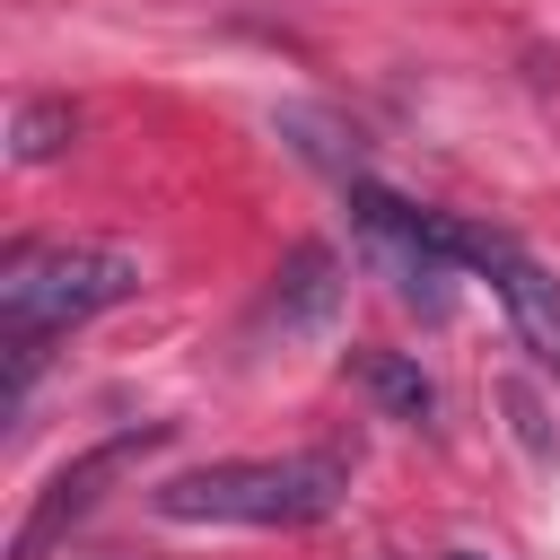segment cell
<instances>
[{
	"mask_svg": "<svg viewBox=\"0 0 560 560\" xmlns=\"http://www.w3.org/2000/svg\"><path fill=\"white\" fill-rule=\"evenodd\" d=\"M350 499V455L306 446V455H228L158 481V516L175 525H324Z\"/></svg>",
	"mask_w": 560,
	"mask_h": 560,
	"instance_id": "cell-1",
	"label": "cell"
},
{
	"mask_svg": "<svg viewBox=\"0 0 560 560\" xmlns=\"http://www.w3.org/2000/svg\"><path fill=\"white\" fill-rule=\"evenodd\" d=\"M140 298V254L96 245V236H52V245H9L0 254V341H61L96 324L105 306Z\"/></svg>",
	"mask_w": 560,
	"mask_h": 560,
	"instance_id": "cell-2",
	"label": "cell"
},
{
	"mask_svg": "<svg viewBox=\"0 0 560 560\" xmlns=\"http://www.w3.org/2000/svg\"><path fill=\"white\" fill-rule=\"evenodd\" d=\"M350 192V228H359V254L394 280V298L402 306H420V315H446L455 306V262L429 245V228H420V201H402V192H385V184H368V175H350L341 184Z\"/></svg>",
	"mask_w": 560,
	"mask_h": 560,
	"instance_id": "cell-3",
	"label": "cell"
},
{
	"mask_svg": "<svg viewBox=\"0 0 560 560\" xmlns=\"http://www.w3.org/2000/svg\"><path fill=\"white\" fill-rule=\"evenodd\" d=\"M149 446H166V420H131V429H114V438H96L88 455H70L44 490H35V508H26V525L9 534V560H52L61 542H70V525L105 499V481H122V464H140Z\"/></svg>",
	"mask_w": 560,
	"mask_h": 560,
	"instance_id": "cell-4",
	"label": "cell"
},
{
	"mask_svg": "<svg viewBox=\"0 0 560 560\" xmlns=\"http://www.w3.org/2000/svg\"><path fill=\"white\" fill-rule=\"evenodd\" d=\"M490 289H499V306H508V324H516V341L534 350V368H551L560 376V280L516 245L499 271H490Z\"/></svg>",
	"mask_w": 560,
	"mask_h": 560,
	"instance_id": "cell-5",
	"label": "cell"
},
{
	"mask_svg": "<svg viewBox=\"0 0 560 560\" xmlns=\"http://www.w3.org/2000/svg\"><path fill=\"white\" fill-rule=\"evenodd\" d=\"M332 306H341V262H332L324 245H298V254L271 271L262 324H280V332H324V324H332Z\"/></svg>",
	"mask_w": 560,
	"mask_h": 560,
	"instance_id": "cell-6",
	"label": "cell"
},
{
	"mask_svg": "<svg viewBox=\"0 0 560 560\" xmlns=\"http://www.w3.org/2000/svg\"><path fill=\"white\" fill-rule=\"evenodd\" d=\"M341 376L359 385V394H376V411L385 420H429L438 411V385L420 376V359H402V350H341Z\"/></svg>",
	"mask_w": 560,
	"mask_h": 560,
	"instance_id": "cell-7",
	"label": "cell"
},
{
	"mask_svg": "<svg viewBox=\"0 0 560 560\" xmlns=\"http://www.w3.org/2000/svg\"><path fill=\"white\" fill-rule=\"evenodd\" d=\"M70 131H79L70 96H26V105L9 114V158H18V166H44V158L70 149Z\"/></svg>",
	"mask_w": 560,
	"mask_h": 560,
	"instance_id": "cell-8",
	"label": "cell"
},
{
	"mask_svg": "<svg viewBox=\"0 0 560 560\" xmlns=\"http://www.w3.org/2000/svg\"><path fill=\"white\" fill-rule=\"evenodd\" d=\"M446 560H490V551H446Z\"/></svg>",
	"mask_w": 560,
	"mask_h": 560,
	"instance_id": "cell-9",
	"label": "cell"
}]
</instances>
